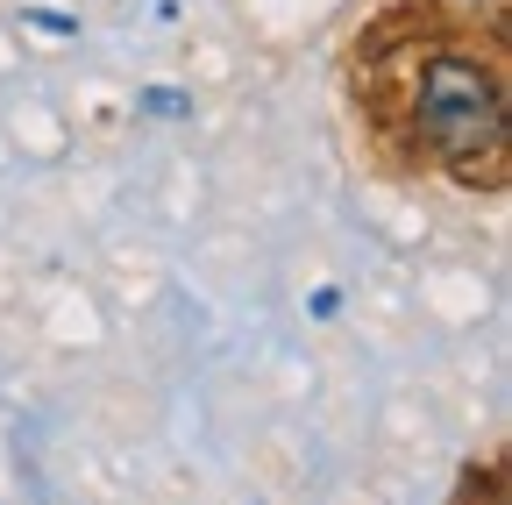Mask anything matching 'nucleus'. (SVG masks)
<instances>
[{"label":"nucleus","instance_id":"1","mask_svg":"<svg viewBox=\"0 0 512 505\" xmlns=\"http://www.w3.org/2000/svg\"><path fill=\"white\" fill-rule=\"evenodd\" d=\"M420 136L434 157H448L456 171L477 178V164L498 178L505 164V100L498 79L477 72L470 57H434L420 79Z\"/></svg>","mask_w":512,"mask_h":505}]
</instances>
